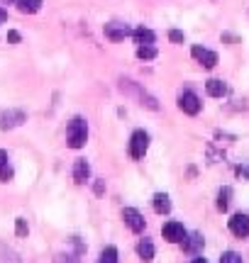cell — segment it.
<instances>
[{
  "instance_id": "cell-6",
  "label": "cell",
  "mask_w": 249,
  "mask_h": 263,
  "mask_svg": "<svg viewBox=\"0 0 249 263\" xmlns=\"http://www.w3.org/2000/svg\"><path fill=\"white\" fill-rule=\"evenodd\" d=\"M191 57L195 59L203 68H215V66H218V54L210 51V49H205V47H198V44L191 49Z\"/></svg>"
},
{
  "instance_id": "cell-7",
  "label": "cell",
  "mask_w": 249,
  "mask_h": 263,
  "mask_svg": "<svg viewBox=\"0 0 249 263\" xmlns=\"http://www.w3.org/2000/svg\"><path fill=\"white\" fill-rule=\"evenodd\" d=\"M122 219H124V224L132 229L134 234H142L144 232V227H147V222H144V217L134 210V207H124L122 210Z\"/></svg>"
},
{
  "instance_id": "cell-23",
  "label": "cell",
  "mask_w": 249,
  "mask_h": 263,
  "mask_svg": "<svg viewBox=\"0 0 249 263\" xmlns=\"http://www.w3.org/2000/svg\"><path fill=\"white\" fill-rule=\"evenodd\" d=\"M15 234H17V236H27L29 234L27 219H22V217H17V219H15Z\"/></svg>"
},
{
  "instance_id": "cell-8",
  "label": "cell",
  "mask_w": 249,
  "mask_h": 263,
  "mask_svg": "<svg viewBox=\"0 0 249 263\" xmlns=\"http://www.w3.org/2000/svg\"><path fill=\"white\" fill-rule=\"evenodd\" d=\"M162 234H164V239L169 241V244H181L183 239H186V229H183V224L181 222H166L164 224V229H162Z\"/></svg>"
},
{
  "instance_id": "cell-16",
  "label": "cell",
  "mask_w": 249,
  "mask_h": 263,
  "mask_svg": "<svg viewBox=\"0 0 249 263\" xmlns=\"http://www.w3.org/2000/svg\"><path fill=\"white\" fill-rule=\"evenodd\" d=\"M0 180H3V183L12 180V166H10L8 151L5 149H0Z\"/></svg>"
},
{
  "instance_id": "cell-29",
  "label": "cell",
  "mask_w": 249,
  "mask_h": 263,
  "mask_svg": "<svg viewBox=\"0 0 249 263\" xmlns=\"http://www.w3.org/2000/svg\"><path fill=\"white\" fill-rule=\"evenodd\" d=\"M20 39H22V37H20V32H15V29H10V32H8V42H10V44H17Z\"/></svg>"
},
{
  "instance_id": "cell-21",
  "label": "cell",
  "mask_w": 249,
  "mask_h": 263,
  "mask_svg": "<svg viewBox=\"0 0 249 263\" xmlns=\"http://www.w3.org/2000/svg\"><path fill=\"white\" fill-rule=\"evenodd\" d=\"M0 263H20V258L12 249H8L5 244H0Z\"/></svg>"
},
{
  "instance_id": "cell-30",
  "label": "cell",
  "mask_w": 249,
  "mask_h": 263,
  "mask_svg": "<svg viewBox=\"0 0 249 263\" xmlns=\"http://www.w3.org/2000/svg\"><path fill=\"white\" fill-rule=\"evenodd\" d=\"M93 190H96V195H103V193H105V180H96Z\"/></svg>"
},
{
  "instance_id": "cell-24",
  "label": "cell",
  "mask_w": 249,
  "mask_h": 263,
  "mask_svg": "<svg viewBox=\"0 0 249 263\" xmlns=\"http://www.w3.org/2000/svg\"><path fill=\"white\" fill-rule=\"evenodd\" d=\"M220 263H244V261H242V256L237 251H225L220 256Z\"/></svg>"
},
{
  "instance_id": "cell-3",
  "label": "cell",
  "mask_w": 249,
  "mask_h": 263,
  "mask_svg": "<svg viewBox=\"0 0 249 263\" xmlns=\"http://www.w3.org/2000/svg\"><path fill=\"white\" fill-rule=\"evenodd\" d=\"M147 149H149V134L144 129H134L130 137V156L134 161H142L147 156Z\"/></svg>"
},
{
  "instance_id": "cell-5",
  "label": "cell",
  "mask_w": 249,
  "mask_h": 263,
  "mask_svg": "<svg viewBox=\"0 0 249 263\" xmlns=\"http://www.w3.org/2000/svg\"><path fill=\"white\" fill-rule=\"evenodd\" d=\"M179 107H181L186 115H198L203 110V103L193 90H183V93L179 95Z\"/></svg>"
},
{
  "instance_id": "cell-9",
  "label": "cell",
  "mask_w": 249,
  "mask_h": 263,
  "mask_svg": "<svg viewBox=\"0 0 249 263\" xmlns=\"http://www.w3.org/2000/svg\"><path fill=\"white\" fill-rule=\"evenodd\" d=\"M230 232L237 239H247L249 236V215L244 212H237V215L230 217Z\"/></svg>"
},
{
  "instance_id": "cell-1",
  "label": "cell",
  "mask_w": 249,
  "mask_h": 263,
  "mask_svg": "<svg viewBox=\"0 0 249 263\" xmlns=\"http://www.w3.org/2000/svg\"><path fill=\"white\" fill-rule=\"evenodd\" d=\"M88 141V122L83 117H74L66 124V144L71 149H81Z\"/></svg>"
},
{
  "instance_id": "cell-26",
  "label": "cell",
  "mask_w": 249,
  "mask_h": 263,
  "mask_svg": "<svg viewBox=\"0 0 249 263\" xmlns=\"http://www.w3.org/2000/svg\"><path fill=\"white\" fill-rule=\"evenodd\" d=\"M169 39H171L173 44H183V39L186 37H183L181 29H171V32H169Z\"/></svg>"
},
{
  "instance_id": "cell-31",
  "label": "cell",
  "mask_w": 249,
  "mask_h": 263,
  "mask_svg": "<svg viewBox=\"0 0 249 263\" xmlns=\"http://www.w3.org/2000/svg\"><path fill=\"white\" fill-rule=\"evenodd\" d=\"M5 22H8V10L0 8V25H5Z\"/></svg>"
},
{
  "instance_id": "cell-28",
  "label": "cell",
  "mask_w": 249,
  "mask_h": 263,
  "mask_svg": "<svg viewBox=\"0 0 249 263\" xmlns=\"http://www.w3.org/2000/svg\"><path fill=\"white\" fill-rule=\"evenodd\" d=\"M235 173H237L240 178H247L249 180V163H247V166H237V171H235Z\"/></svg>"
},
{
  "instance_id": "cell-22",
  "label": "cell",
  "mask_w": 249,
  "mask_h": 263,
  "mask_svg": "<svg viewBox=\"0 0 249 263\" xmlns=\"http://www.w3.org/2000/svg\"><path fill=\"white\" fill-rule=\"evenodd\" d=\"M100 263H120L117 261V249L115 246H105L100 251Z\"/></svg>"
},
{
  "instance_id": "cell-12",
  "label": "cell",
  "mask_w": 249,
  "mask_h": 263,
  "mask_svg": "<svg viewBox=\"0 0 249 263\" xmlns=\"http://www.w3.org/2000/svg\"><path fill=\"white\" fill-rule=\"evenodd\" d=\"M88 178H91V166H88V161L76 159V163H74V180H76L78 185H83Z\"/></svg>"
},
{
  "instance_id": "cell-13",
  "label": "cell",
  "mask_w": 249,
  "mask_h": 263,
  "mask_svg": "<svg viewBox=\"0 0 249 263\" xmlns=\"http://www.w3.org/2000/svg\"><path fill=\"white\" fill-rule=\"evenodd\" d=\"M152 205H154V212H156V215H169V212H171V197L166 195V193H156L152 200Z\"/></svg>"
},
{
  "instance_id": "cell-2",
  "label": "cell",
  "mask_w": 249,
  "mask_h": 263,
  "mask_svg": "<svg viewBox=\"0 0 249 263\" xmlns=\"http://www.w3.org/2000/svg\"><path fill=\"white\" fill-rule=\"evenodd\" d=\"M117 88H120L124 95H134V98H139V103H142L144 107H149V110H159V100H156L154 95L147 93L139 83H134V81H130V78H120V85H117Z\"/></svg>"
},
{
  "instance_id": "cell-32",
  "label": "cell",
  "mask_w": 249,
  "mask_h": 263,
  "mask_svg": "<svg viewBox=\"0 0 249 263\" xmlns=\"http://www.w3.org/2000/svg\"><path fill=\"white\" fill-rule=\"evenodd\" d=\"M191 263H208V261H205V258H203V256L201 254H198V256H195V258H193V261Z\"/></svg>"
},
{
  "instance_id": "cell-11",
  "label": "cell",
  "mask_w": 249,
  "mask_h": 263,
  "mask_svg": "<svg viewBox=\"0 0 249 263\" xmlns=\"http://www.w3.org/2000/svg\"><path fill=\"white\" fill-rule=\"evenodd\" d=\"M105 37L110 42H122L124 37H132V29L122 22H110V25H105Z\"/></svg>"
},
{
  "instance_id": "cell-15",
  "label": "cell",
  "mask_w": 249,
  "mask_h": 263,
  "mask_svg": "<svg viewBox=\"0 0 249 263\" xmlns=\"http://www.w3.org/2000/svg\"><path fill=\"white\" fill-rule=\"evenodd\" d=\"M205 90H208L210 98H225V95H227V85L222 83L220 78H210V81L205 83Z\"/></svg>"
},
{
  "instance_id": "cell-20",
  "label": "cell",
  "mask_w": 249,
  "mask_h": 263,
  "mask_svg": "<svg viewBox=\"0 0 249 263\" xmlns=\"http://www.w3.org/2000/svg\"><path fill=\"white\" fill-rule=\"evenodd\" d=\"M156 47L154 44H142V47H137V59H142V61H152L156 59Z\"/></svg>"
},
{
  "instance_id": "cell-10",
  "label": "cell",
  "mask_w": 249,
  "mask_h": 263,
  "mask_svg": "<svg viewBox=\"0 0 249 263\" xmlns=\"http://www.w3.org/2000/svg\"><path fill=\"white\" fill-rule=\"evenodd\" d=\"M181 246H183V254L198 256L203 251V246H205V239H203V234L193 232V234H186V239L181 241Z\"/></svg>"
},
{
  "instance_id": "cell-19",
  "label": "cell",
  "mask_w": 249,
  "mask_h": 263,
  "mask_svg": "<svg viewBox=\"0 0 249 263\" xmlns=\"http://www.w3.org/2000/svg\"><path fill=\"white\" fill-rule=\"evenodd\" d=\"M230 202H232V188L230 185H225V188H220V193H218V210L220 212H227V207H230Z\"/></svg>"
},
{
  "instance_id": "cell-14",
  "label": "cell",
  "mask_w": 249,
  "mask_h": 263,
  "mask_svg": "<svg viewBox=\"0 0 249 263\" xmlns=\"http://www.w3.org/2000/svg\"><path fill=\"white\" fill-rule=\"evenodd\" d=\"M132 39H134V44L142 47V44H154V42H156V34L147 27H137V29H132Z\"/></svg>"
},
{
  "instance_id": "cell-17",
  "label": "cell",
  "mask_w": 249,
  "mask_h": 263,
  "mask_svg": "<svg viewBox=\"0 0 249 263\" xmlns=\"http://www.w3.org/2000/svg\"><path fill=\"white\" fill-rule=\"evenodd\" d=\"M137 256H139L144 263L154 261V244L149 241V239H142V241L137 244Z\"/></svg>"
},
{
  "instance_id": "cell-33",
  "label": "cell",
  "mask_w": 249,
  "mask_h": 263,
  "mask_svg": "<svg viewBox=\"0 0 249 263\" xmlns=\"http://www.w3.org/2000/svg\"><path fill=\"white\" fill-rule=\"evenodd\" d=\"M17 0H3V5H15Z\"/></svg>"
},
{
  "instance_id": "cell-18",
  "label": "cell",
  "mask_w": 249,
  "mask_h": 263,
  "mask_svg": "<svg viewBox=\"0 0 249 263\" xmlns=\"http://www.w3.org/2000/svg\"><path fill=\"white\" fill-rule=\"evenodd\" d=\"M17 10L22 15H34L42 10V0H17Z\"/></svg>"
},
{
  "instance_id": "cell-27",
  "label": "cell",
  "mask_w": 249,
  "mask_h": 263,
  "mask_svg": "<svg viewBox=\"0 0 249 263\" xmlns=\"http://www.w3.org/2000/svg\"><path fill=\"white\" fill-rule=\"evenodd\" d=\"M71 241H74V246H76V256H81V254H83V251H86V246H83V241H81L78 236H74Z\"/></svg>"
},
{
  "instance_id": "cell-4",
  "label": "cell",
  "mask_w": 249,
  "mask_h": 263,
  "mask_svg": "<svg viewBox=\"0 0 249 263\" xmlns=\"http://www.w3.org/2000/svg\"><path fill=\"white\" fill-rule=\"evenodd\" d=\"M22 122H27V112L25 110H17V107H10V110H3L0 112V129L8 132L20 127Z\"/></svg>"
},
{
  "instance_id": "cell-25",
  "label": "cell",
  "mask_w": 249,
  "mask_h": 263,
  "mask_svg": "<svg viewBox=\"0 0 249 263\" xmlns=\"http://www.w3.org/2000/svg\"><path fill=\"white\" fill-rule=\"evenodd\" d=\"M54 263H78L76 254H57L54 256Z\"/></svg>"
}]
</instances>
